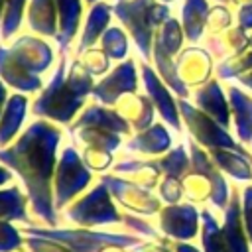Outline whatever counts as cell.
<instances>
[{"label":"cell","instance_id":"44","mask_svg":"<svg viewBox=\"0 0 252 252\" xmlns=\"http://www.w3.org/2000/svg\"><path fill=\"white\" fill-rule=\"evenodd\" d=\"M219 2H222V4H232L234 0H219Z\"/></svg>","mask_w":252,"mask_h":252},{"label":"cell","instance_id":"47","mask_svg":"<svg viewBox=\"0 0 252 252\" xmlns=\"http://www.w3.org/2000/svg\"><path fill=\"white\" fill-rule=\"evenodd\" d=\"M116 2H122V0H116Z\"/></svg>","mask_w":252,"mask_h":252},{"label":"cell","instance_id":"3","mask_svg":"<svg viewBox=\"0 0 252 252\" xmlns=\"http://www.w3.org/2000/svg\"><path fill=\"white\" fill-rule=\"evenodd\" d=\"M53 63L51 45L32 33H24L14 39L12 45L0 43V79L22 91L35 93L41 89V73Z\"/></svg>","mask_w":252,"mask_h":252},{"label":"cell","instance_id":"25","mask_svg":"<svg viewBox=\"0 0 252 252\" xmlns=\"http://www.w3.org/2000/svg\"><path fill=\"white\" fill-rule=\"evenodd\" d=\"M28 197L20 191V187H10L0 191V220H22L30 222L28 211H26Z\"/></svg>","mask_w":252,"mask_h":252},{"label":"cell","instance_id":"26","mask_svg":"<svg viewBox=\"0 0 252 252\" xmlns=\"http://www.w3.org/2000/svg\"><path fill=\"white\" fill-rule=\"evenodd\" d=\"M30 0H6L2 20H0V41H8L14 33L20 32Z\"/></svg>","mask_w":252,"mask_h":252},{"label":"cell","instance_id":"16","mask_svg":"<svg viewBox=\"0 0 252 252\" xmlns=\"http://www.w3.org/2000/svg\"><path fill=\"white\" fill-rule=\"evenodd\" d=\"M102 183L108 187L110 193H114L120 203H124L128 209H134L138 213H156L159 209V203L158 199H154L150 195V191L146 189H140L138 185H132V183H126L122 179H114V177H108L104 175L102 177Z\"/></svg>","mask_w":252,"mask_h":252},{"label":"cell","instance_id":"5","mask_svg":"<svg viewBox=\"0 0 252 252\" xmlns=\"http://www.w3.org/2000/svg\"><path fill=\"white\" fill-rule=\"evenodd\" d=\"M179 106V114L183 116L191 136L195 138V142L199 146H205L207 150H213V148H222V150H234V152H240L248 158H252V154L242 146V144H236L232 140V136L226 132V128H222L217 120H213L209 114H205L201 108H195L191 106L185 98H181L177 102Z\"/></svg>","mask_w":252,"mask_h":252},{"label":"cell","instance_id":"37","mask_svg":"<svg viewBox=\"0 0 252 252\" xmlns=\"http://www.w3.org/2000/svg\"><path fill=\"white\" fill-rule=\"evenodd\" d=\"M124 220L132 226V228H136V230H140V234H148V236H158V232L148 224V222H144V220H140V219H132V217H124Z\"/></svg>","mask_w":252,"mask_h":252},{"label":"cell","instance_id":"9","mask_svg":"<svg viewBox=\"0 0 252 252\" xmlns=\"http://www.w3.org/2000/svg\"><path fill=\"white\" fill-rule=\"evenodd\" d=\"M189 150H191V173H199L203 175L209 185H211V203L215 209L219 211H224L226 205H228V199H230V189L224 175L220 173V169L217 167V163L209 158V154L195 142V140H189Z\"/></svg>","mask_w":252,"mask_h":252},{"label":"cell","instance_id":"39","mask_svg":"<svg viewBox=\"0 0 252 252\" xmlns=\"http://www.w3.org/2000/svg\"><path fill=\"white\" fill-rule=\"evenodd\" d=\"M6 102H8V94H6V85H4V81L0 79V114H2L4 106H6Z\"/></svg>","mask_w":252,"mask_h":252},{"label":"cell","instance_id":"18","mask_svg":"<svg viewBox=\"0 0 252 252\" xmlns=\"http://www.w3.org/2000/svg\"><path fill=\"white\" fill-rule=\"evenodd\" d=\"M83 2L85 0H55L57 16H59V30H57V45L61 53H65L71 41L77 37L81 18H83Z\"/></svg>","mask_w":252,"mask_h":252},{"label":"cell","instance_id":"23","mask_svg":"<svg viewBox=\"0 0 252 252\" xmlns=\"http://www.w3.org/2000/svg\"><path fill=\"white\" fill-rule=\"evenodd\" d=\"M28 108V96L24 94H12L0 114V146H6L20 130L22 120L26 116Z\"/></svg>","mask_w":252,"mask_h":252},{"label":"cell","instance_id":"2","mask_svg":"<svg viewBox=\"0 0 252 252\" xmlns=\"http://www.w3.org/2000/svg\"><path fill=\"white\" fill-rule=\"evenodd\" d=\"M93 89V75L83 67V63L75 59L67 69L65 53H61V61L41 94L35 98L32 112L57 122H69Z\"/></svg>","mask_w":252,"mask_h":252},{"label":"cell","instance_id":"6","mask_svg":"<svg viewBox=\"0 0 252 252\" xmlns=\"http://www.w3.org/2000/svg\"><path fill=\"white\" fill-rule=\"evenodd\" d=\"M28 234L33 236H45L51 240L61 242L73 252H100L102 248L110 246H132L140 238L138 236H126L116 232H93V230H45V228H26Z\"/></svg>","mask_w":252,"mask_h":252},{"label":"cell","instance_id":"43","mask_svg":"<svg viewBox=\"0 0 252 252\" xmlns=\"http://www.w3.org/2000/svg\"><path fill=\"white\" fill-rule=\"evenodd\" d=\"M96 2H100V0H85L87 6H93V4H96Z\"/></svg>","mask_w":252,"mask_h":252},{"label":"cell","instance_id":"35","mask_svg":"<svg viewBox=\"0 0 252 252\" xmlns=\"http://www.w3.org/2000/svg\"><path fill=\"white\" fill-rule=\"evenodd\" d=\"M242 222L252 244V185H246L242 189Z\"/></svg>","mask_w":252,"mask_h":252},{"label":"cell","instance_id":"15","mask_svg":"<svg viewBox=\"0 0 252 252\" xmlns=\"http://www.w3.org/2000/svg\"><path fill=\"white\" fill-rule=\"evenodd\" d=\"M114 12L112 6L108 2H96L93 6H89L85 24H83V32H81V39L77 45V53H83L91 47H94V43L102 37V33L110 28V20H112Z\"/></svg>","mask_w":252,"mask_h":252},{"label":"cell","instance_id":"7","mask_svg":"<svg viewBox=\"0 0 252 252\" xmlns=\"http://www.w3.org/2000/svg\"><path fill=\"white\" fill-rule=\"evenodd\" d=\"M55 209H63L73 197H77L93 179V173L85 167L81 156L73 148L61 152V159L55 169Z\"/></svg>","mask_w":252,"mask_h":252},{"label":"cell","instance_id":"42","mask_svg":"<svg viewBox=\"0 0 252 252\" xmlns=\"http://www.w3.org/2000/svg\"><path fill=\"white\" fill-rule=\"evenodd\" d=\"M4 4H6V0H0V20H2V12H4Z\"/></svg>","mask_w":252,"mask_h":252},{"label":"cell","instance_id":"21","mask_svg":"<svg viewBox=\"0 0 252 252\" xmlns=\"http://www.w3.org/2000/svg\"><path fill=\"white\" fill-rule=\"evenodd\" d=\"M211 159L217 163L220 171H226L230 177L238 181H252V158L234 152V150H222V148H213L209 150Z\"/></svg>","mask_w":252,"mask_h":252},{"label":"cell","instance_id":"36","mask_svg":"<svg viewBox=\"0 0 252 252\" xmlns=\"http://www.w3.org/2000/svg\"><path fill=\"white\" fill-rule=\"evenodd\" d=\"M238 26L246 32V30H252V4L246 2V4H240L238 8Z\"/></svg>","mask_w":252,"mask_h":252},{"label":"cell","instance_id":"12","mask_svg":"<svg viewBox=\"0 0 252 252\" xmlns=\"http://www.w3.org/2000/svg\"><path fill=\"white\" fill-rule=\"evenodd\" d=\"M240 191L232 187L228 205L224 209V222H222V238L226 252H252L250 238L246 234L244 222H242V201Z\"/></svg>","mask_w":252,"mask_h":252},{"label":"cell","instance_id":"22","mask_svg":"<svg viewBox=\"0 0 252 252\" xmlns=\"http://www.w3.org/2000/svg\"><path fill=\"white\" fill-rule=\"evenodd\" d=\"M209 4L207 0H185L181 8V28L189 41H199L203 30L209 22Z\"/></svg>","mask_w":252,"mask_h":252},{"label":"cell","instance_id":"11","mask_svg":"<svg viewBox=\"0 0 252 252\" xmlns=\"http://www.w3.org/2000/svg\"><path fill=\"white\" fill-rule=\"evenodd\" d=\"M199 213L191 203L167 205L159 213L161 230L175 240H191L199 228Z\"/></svg>","mask_w":252,"mask_h":252},{"label":"cell","instance_id":"14","mask_svg":"<svg viewBox=\"0 0 252 252\" xmlns=\"http://www.w3.org/2000/svg\"><path fill=\"white\" fill-rule=\"evenodd\" d=\"M195 102L197 106L209 114L213 120H217L222 128H228L230 124V104L219 85L217 79H211V81H205L197 91H195Z\"/></svg>","mask_w":252,"mask_h":252},{"label":"cell","instance_id":"1","mask_svg":"<svg viewBox=\"0 0 252 252\" xmlns=\"http://www.w3.org/2000/svg\"><path fill=\"white\" fill-rule=\"evenodd\" d=\"M63 138L61 128L37 120L10 148L0 150V163L8 165L22 179L32 211L41 222L57 224L51 179L55 177V150Z\"/></svg>","mask_w":252,"mask_h":252},{"label":"cell","instance_id":"40","mask_svg":"<svg viewBox=\"0 0 252 252\" xmlns=\"http://www.w3.org/2000/svg\"><path fill=\"white\" fill-rule=\"evenodd\" d=\"M238 81H240L244 87H248V89L252 91V71H250V73H244V75H240V77H238Z\"/></svg>","mask_w":252,"mask_h":252},{"label":"cell","instance_id":"13","mask_svg":"<svg viewBox=\"0 0 252 252\" xmlns=\"http://www.w3.org/2000/svg\"><path fill=\"white\" fill-rule=\"evenodd\" d=\"M142 69V81H144V87L148 91V96L150 100L156 104L158 112L161 114V118L173 126L177 132H181V120H179V106L175 104L171 93L167 91V87L161 83V77L148 65V63H142L140 65Z\"/></svg>","mask_w":252,"mask_h":252},{"label":"cell","instance_id":"33","mask_svg":"<svg viewBox=\"0 0 252 252\" xmlns=\"http://www.w3.org/2000/svg\"><path fill=\"white\" fill-rule=\"evenodd\" d=\"M26 242H28V246L33 252H73L67 246H63L61 242L51 240V238H45V236H33V234H30Z\"/></svg>","mask_w":252,"mask_h":252},{"label":"cell","instance_id":"4","mask_svg":"<svg viewBox=\"0 0 252 252\" xmlns=\"http://www.w3.org/2000/svg\"><path fill=\"white\" fill-rule=\"evenodd\" d=\"M112 12L132 35L142 57L150 59L158 28L171 18L169 6L158 0H122L112 6Z\"/></svg>","mask_w":252,"mask_h":252},{"label":"cell","instance_id":"10","mask_svg":"<svg viewBox=\"0 0 252 252\" xmlns=\"http://www.w3.org/2000/svg\"><path fill=\"white\" fill-rule=\"evenodd\" d=\"M138 89V75L134 59H126L116 65L102 81L93 89V96L104 104H114L122 94H132Z\"/></svg>","mask_w":252,"mask_h":252},{"label":"cell","instance_id":"41","mask_svg":"<svg viewBox=\"0 0 252 252\" xmlns=\"http://www.w3.org/2000/svg\"><path fill=\"white\" fill-rule=\"evenodd\" d=\"M12 179V173L6 169V167H2L0 165V185H4V183H8Z\"/></svg>","mask_w":252,"mask_h":252},{"label":"cell","instance_id":"28","mask_svg":"<svg viewBox=\"0 0 252 252\" xmlns=\"http://www.w3.org/2000/svg\"><path fill=\"white\" fill-rule=\"evenodd\" d=\"M201 220H203V230H201V242L205 252H226L224 238H222V228L219 226L215 215H211L209 209L201 211Z\"/></svg>","mask_w":252,"mask_h":252},{"label":"cell","instance_id":"32","mask_svg":"<svg viewBox=\"0 0 252 252\" xmlns=\"http://www.w3.org/2000/svg\"><path fill=\"white\" fill-rule=\"evenodd\" d=\"M22 236L16 226L6 220H0V252H12L22 246Z\"/></svg>","mask_w":252,"mask_h":252},{"label":"cell","instance_id":"8","mask_svg":"<svg viewBox=\"0 0 252 252\" xmlns=\"http://www.w3.org/2000/svg\"><path fill=\"white\" fill-rule=\"evenodd\" d=\"M108 187L104 183L91 189L83 199L75 201L67 211V219L79 226H96V224H112L120 220L116 207L110 201Z\"/></svg>","mask_w":252,"mask_h":252},{"label":"cell","instance_id":"30","mask_svg":"<svg viewBox=\"0 0 252 252\" xmlns=\"http://www.w3.org/2000/svg\"><path fill=\"white\" fill-rule=\"evenodd\" d=\"M252 71V51L250 53H240L236 57H230L226 61H222L217 69L220 79H232V77H240L244 73Z\"/></svg>","mask_w":252,"mask_h":252},{"label":"cell","instance_id":"24","mask_svg":"<svg viewBox=\"0 0 252 252\" xmlns=\"http://www.w3.org/2000/svg\"><path fill=\"white\" fill-rule=\"evenodd\" d=\"M132 152L142 154H163L171 148V136L161 124H152L146 130H140L136 138H132L126 146Z\"/></svg>","mask_w":252,"mask_h":252},{"label":"cell","instance_id":"34","mask_svg":"<svg viewBox=\"0 0 252 252\" xmlns=\"http://www.w3.org/2000/svg\"><path fill=\"white\" fill-rule=\"evenodd\" d=\"M159 193L161 197L169 203V205H175L179 201V197L183 195V185H181V179H175V177H165L159 185Z\"/></svg>","mask_w":252,"mask_h":252},{"label":"cell","instance_id":"38","mask_svg":"<svg viewBox=\"0 0 252 252\" xmlns=\"http://www.w3.org/2000/svg\"><path fill=\"white\" fill-rule=\"evenodd\" d=\"M173 252H199L195 246H191V244H187V242H177L175 246H173Z\"/></svg>","mask_w":252,"mask_h":252},{"label":"cell","instance_id":"45","mask_svg":"<svg viewBox=\"0 0 252 252\" xmlns=\"http://www.w3.org/2000/svg\"><path fill=\"white\" fill-rule=\"evenodd\" d=\"M161 4H169V2H175V0H159Z\"/></svg>","mask_w":252,"mask_h":252},{"label":"cell","instance_id":"19","mask_svg":"<svg viewBox=\"0 0 252 252\" xmlns=\"http://www.w3.org/2000/svg\"><path fill=\"white\" fill-rule=\"evenodd\" d=\"M228 104H230V114L234 118L238 140L242 144H252V96L246 94L242 89L230 85Z\"/></svg>","mask_w":252,"mask_h":252},{"label":"cell","instance_id":"29","mask_svg":"<svg viewBox=\"0 0 252 252\" xmlns=\"http://www.w3.org/2000/svg\"><path fill=\"white\" fill-rule=\"evenodd\" d=\"M100 49L110 59H124L128 55V37L120 26H110L100 37Z\"/></svg>","mask_w":252,"mask_h":252},{"label":"cell","instance_id":"20","mask_svg":"<svg viewBox=\"0 0 252 252\" xmlns=\"http://www.w3.org/2000/svg\"><path fill=\"white\" fill-rule=\"evenodd\" d=\"M77 128H102V130H110L116 134H128L130 132L128 122L118 112L108 110L100 104L87 106V110L73 124V130H77Z\"/></svg>","mask_w":252,"mask_h":252},{"label":"cell","instance_id":"31","mask_svg":"<svg viewBox=\"0 0 252 252\" xmlns=\"http://www.w3.org/2000/svg\"><path fill=\"white\" fill-rule=\"evenodd\" d=\"M81 57H79V61L83 63V67L91 73V75H100V73H104L106 69H108V65H110V57L102 51V49H96V47H91V49H87V51H83V53H79Z\"/></svg>","mask_w":252,"mask_h":252},{"label":"cell","instance_id":"27","mask_svg":"<svg viewBox=\"0 0 252 252\" xmlns=\"http://www.w3.org/2000/svg\"><path fill=\"white\" fill-rule=\"evenodd\" d=\"M156 163L165 173V177H175V179H185L187 173H189V169H191V158L187 156L183 144L177 146V148H173L167 156H163Z\"/></svg>","mask_w":252,"mask_h":252},{"label":"cell","instance_id":"17","mask_svg":"<svg viewBox=\"0 0 252 252\" xmlns=\"http://www.w3.org/2000/svg\"><path fill=\"white\" fill-rule=\"evenodd\" d=\"M28 26L33 33L45 37H57L59 16L55 0H30L26 10Z\"/></svg>","mask_w":252,"mask_h":252},{"label":"cell","instance_id":"46","mask_svg":"<svg viewBox=\"0 0 252 252\" xmlns=\"http://www.w3.org/2000/svg\"><path fill=\"white\" fill-rule=\"evenodd\" d=\"M250 45H252V37H250Z\"/></svg>","mask_w":252,"mask_h":252}]
</instances>
